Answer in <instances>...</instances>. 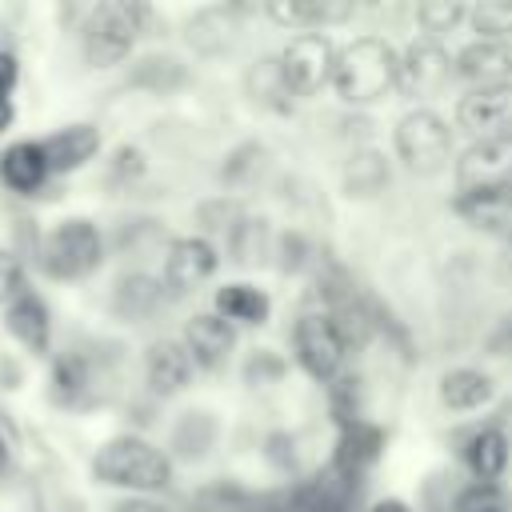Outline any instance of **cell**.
I'll use <instances>...</instances> for the list:
<instances>
[{"instance_id": "1", "label": "cell", "mask_w": 512, "mask_h": 512, "mask_svg": "<svg viewBox=\"0 0 512 512\" xmlns=\"http://www.w3.org/2000/svg\"><path fill=\"white\" fill-rule=\"evenodd\" d=\"M396 80H400V56L376 36H360L344 52H336L332 84L348 104L380 100Z\"/></svg>"}, {"instance_id": "2", "label": "cell", "mask_w": 512, "mask_h": 512, "mask_svg": "<svg viewBox=\"0 0 512 512\" xmlns=\"http://www.w3.org/2000/svg\"><path fill=\"white\" fill-rule=\"evenodd\" d=\"M96 480L116 484V488H136V492H156L172 480V464L160 448H152L148 440L136 436H116L108 440L96 460H92Z\"/></svg>"}, {"instance_id": "3", "label": "cell", "mask_w": 512, "mask_h": 512, "mask_svg": "<svg viewBox=\"0 0 512 512\" xmlns=\"http://www.w3.org/2000/svg\"><path fill=\"white\" fill-rule=\"evenodd\" d=\"M144 20H148V8L136 4V0H104V4H96V12L88 16V28H84L88 64H96V68L120 64L132 52Z\"/></svg>"}, {"instance_id": "4", "label": "cell", "mask_w": 512, "mask_h": 512, "mask_svg": "<svg viewBox=\"0 0 512 512\" xmlns=\"http://www.w3.org/2000/svg\"><path fill=\"white\" fill-rule=\"evenodd\" d=\"M40 264L56 280L88 276L100 264V232L92 220H60L40 248Z\"/></svg>"}, {"instance_id": "5", "label": "cell", "mask_w": 512, "mask_h": 512, "mask_svg": "<svg viewBox=\"0 0 512 512\" xmlns=\"http://www.w3.org/2000/svg\"><path fill=\"white\" fill-rule=\"evenodd\" d=\"M448 148H452L448 124L436 112H428V108H416V112H408L396 124V152H400V160L412 172H436V168H444Z\"/></svg>"}, {"instance_id": "6", "label": "cell", "mask_w": 512, "mask_h": 512, "mask_svg": "<svg viewBox=\"0 0 512 512\" xmlns=\"http://www.w3.org/2000/svg\"><path fill=\"white\" fill-rule=\"evenodd\" d=\"M332 68H336V48H332V40L320 36V32H304V36L288 40V48L280 52L284 84H288V92H296V96L320 92V88L332 80Z\"/></svg>"}, {"instance_id": "7", "label": "cell", "mask_w": 512, "mask_h": 512, "mask_svg": "<svg viewBox=\"0 0 512 512\" xmlns=\"http://www.w3.org/2000/svg\"><path fill=\"white\" fill-rule=\"evenodd\" d=\"M344 352H348V344H344V332L332 316L308 312L296 320V356L316 380H332L344 364Z\"/></svg>"}, {"instance_id": "8", "label": "cell", "mask_w": 512, "mask_h": 512, "mask_svg": "<svg viewBox=\"0 0 512 512\" xmlns=\"http://www.w3.org/2000/svg\"><path fill=\"white\" fill-rule=\"evenodd\" d=\"M460 196L512 188V140H476L456 164Z\"/></svg>"}, {"instance_id": "9", "label": "cell", "mask_w": 512, "mask_h": 512, "mask_svg": "<svg viewBox=\"0 0 512 512\" xmlns=\"http://www.w3.org/2000/svg\"><path fill=\"white\" fill-rule=\"evenodd\" d=\"M456 120L476 140H512V84L468 92L456 104Z\"/></svg>"}, {"instance_id": "10", "label": "cell", "mask_w": 512, "mask_h": 512, "mask_svg": "<svg viewBox=\"0 0 512 512\" xmlns=\"http://www.w3.org/2000/svg\"><path fill=\"white\" fill-rule=\"evenodd\" d=\"M216 272V248L200 236H184L168 248V260H164V284L172 292H192L196 284H204L208 276Z\"/></svg>"}, {"instance_id": "11", "label": "cell", "mask_w": 512, "mask_h": 512, "mask_svg": "<svg viewBox=\"0 0 512 512\" xmlns=\"http://www.w3.org/2000/svg\"><path fill=\"white\" fill-rule=\"evenodd\" d=\"M456 72L480 88H496L508 84L512 76V44L504 40H476L456 56Z\"/></svg>"}, {"instance_id": "12", "label": "cell", "mask_w": 512, "mask_h": 512, "mask_svg": "<svg viewBox=\"0 0 512 512\" xmlns=\"http://www.w3.org/2000/svg\"><path fill=\"white\" fill-rule=\"evenodd\" d=\"M44 160H48V172H72L80 164H88L100 148V132L92 124H68L60 132H52L44 144Z\"/></svg>"}, {"instance_id": "13", "label": "cell", "mask_w": 512, "mask_h": 512, "mask_svg": "<svg viewBox=\"0 0 512 512\" xmlns=\"http://www.w3.org/2000/svg\"><path fill=\"white\" fill-rule=\"evenodd\" d=\"M184 348L192 356V364H204V368H216L224 364L228 348H232V324L224 316H192L188 328H184Z\"/></svg>"}, {"instance_id": "14", "label": "cell", "mask_w": 512, "mask_h": 512, "mask_svg": "<svg viewBox=\"0 0 512 512\" xmlns=\"http://www.w3.org/2000/svg\"><path fill=\"white\" fill-rule=\"evenodd\" d=\"M0 180H4L12 192H36V188L48 180L44 148H40L36 140H24V144L4 148V156H0Z\"/></svg>"}, {"instance_id": "15", "label": "cell", "mask_w": 512, "mask_h": 512, "mask_svg": "<svg viewBox=\"0 0 512 512\" xmlns=\"http://www.w3.org/2000/svg\"><path fill=\"white\" fill-rule=\"evenodd\" d=\"M268 16L288 24V28H320V24H340L352 16L348 0H272Z\"/></svg>"}, {"instance_id": "16", "label": "cell", "mask_w": 512, "mask_h": 512, "mask_svg": "<svg viewBox=\"0 0 512 512\" xmlns=\"http://www.w3.org/2000/svg\"><path fill=\"white\" fill-rule=\"evenodd\" d=\"M188 376H192V356H188L184 344H172V340L152 344V352H148V384H152V392L172 396V392H180L188 384Z\"/></svg>"}, {"instance_id": "17", "label": "cell", "mask_w": 512, "mask_h": 512, "mask_svg": "<svg viewBox=\"0 0 512 512\" xmlns=\"http://www.w3.org/2000/svg\"><path fill=\"white\" fill-rule=\"evenodd\" d=\"M8 332L28 348V352H44L48 348V308L40 304V296L32 292H20L12 304H8Z\"/></svg>"}, {"instance_id": "18", "label": "cell", "mask_w": 512, "mask_h": 512, "mask_svg": "<svg viewBox=\"0 0 512 512\" xmlns=\"http://www.w3.org/2000/svg\"><path fill=\"white\" fill-rule=\"evenodd\" d=\"M456 212L488 232H512V188H496V192H480V196H460Z\"/></svg>"}, {"instance_id": "19", "label": "cell", "mask_w": 512, "mask_h": 512, "mask_svg": "<svg viewBox=\"0 0 512 512\" xmlns=\"http://www.w3.org/2000/svg\"><path fill=\"white\" fill-rule=\"evenodd\" d=\"M216 316L240 320V324H264L268 320V296L248 284H224L216 292Z\"/></svg>"}, {"instance_id": "20", "label": "cell", "mask_w": 512, "mask_h": 512, "mask_svg": "<svg viewBox=\"0 0 512 512\" xmlns=\"http://www.w3.org/2000/svg\"><path fill=\"white\" fill-rule=\"evenodd\" d=\"M440 396H444V404H448V408L468 412V408L488 404V396H492V380H488L484 372L456 368V372H448V376L440 380Z\"/></svg>"}, {"instance_id": "21", "label": "cell", "mask_w": 512, "mask_h": 512, "mask_svg": "<svg viewBox=\"0 0 512 512\" xmlns=\"http://www.w3.org/2000/svg\"><path fill=\"white\" fill-rule=\"evenodd\" d=\"M400 76L416 92H428V88H436L448 76V56L436 44H412L408 56H404V64H400Z\"/></svg>"}, {"instance_id": "22", "label": "cell", "mask_w": 512, "mask_h": 512, "mask_svg": "<svg viewBox=\"0 0 512 512\" xmlns=\"http://www.w3.org/2000/svg\"><path fill=\"white\" fill-rule=\"evenodd\" d=\"M464 460H468V468L480 480H496L508 468V440H504V432H496V428L476 432L468 440V448H464Z\"/></svg>"}, {"instance_id": "23", "label": "cell", "mask_w": 512, "mask_h": 512, "mask_svg": "<svg viewBox=\"0 0 512 512\" xmlns=\"http://www.w3.org/2000/svg\"><path fill=\"white\" fill-rule=\"evenodd\" d=\"M472 28L480 40H504L512 32V0H480L472 8Z\"/></svg>"}, {"instance_id": "24", "label": "cell", "mask_w": 512, "mask_h": 512, "mask_svg": "<svg viewBox=\"0 0 512 512\" xmlns=\"http://www.w3.org/2000/svg\"><path fill=\"white\" fill-rule=\"evenodd\" d=\"M384 180H388V168H384V160H380L376 152L352 156V164H348V172H344V184H348V192H356V196L376 192Z\"/></svg>"}, {"instance_id": "25", "label": "cell", "mask_w": 512, "mask_h": 512, "mask_svg": "<svg viewBox=\"0 0 512 512\" xmlns=\"http://www.w3.org/2000/svg\"><path fill=\"white\" fill-rule=\"evenodd\" d=\"M152 304H156V284H152L148 276H128V280L120 284V292H116V308L128 312V316H140V312H148Z\"/></svg>"}, {"instance_id": "26", "label": "cell", "mask_w": 512, "mask_h": 512, "mask_svg": "<svg viewBox=\"0 0 512 512\" xmlns=\"http://www.w3.org/2000/svg\"><path fill=\"white\" fill-rule=\"evenodd\" d=\"M416 16H420V24L428 28V32H448V28H456L460 24V16H464V4H448V0H440V4H420L416 8Z\"/></svg>"}, {"instance_id": "27", "label": "cell", "mask_w": 512, "mask_h": 512, "mask_svg": "<svg viewBox=\"0 0 512 512\" xmlns=\"http://www.w3.org/2000/svg\"><path fill=\"white\" fill-rule=\"evenodd\" d=\"M84 388V364L76 356L56 360V400H72Z\"/></svg>"}, {"instance_id": "28", "label": "cell", "mask_w": 512, "mask_h": 512, "mask_svg": "<svg viewBox=\"0 0 512 512\" xmlns=\"http://www.w3.org/2000/svg\"><path fill=\"white\" fill-rule=\"evenodd\" d=\"M20 288H24L20 260H16L12 252H4V248H0V304H4V300H16V296H20Z\"/></svg>"}, {"instance_id": "29", "label": "cell", "mask_w": 512, "mask_h": 512, "mask_svg": "<svg viewBox=\"0 0 512 512\" xmlns=\"http://www.w3.org/2000/svg\"><path fill=\"white\" fill-rule=\"evenodd\" d=\"M456 512H504V504L496 500V492H488V488H484V492H472V496H464Z\"/></svg>"}, {"instance_id": "30", "label": "cell", "mask_w": 512, "mask_h": 512, "mask_svg": "<svg viewBox=\"0 0 512 512\" xmlns=\"http://www.w3.org/2000/svg\"><path fill=\"white\" fill-rule=\"evenodd\" d=\"M16 76H20V68H16V56L0 52V100H8V92L16 88Z\"/></svg>"}, {"instance_id": "31", "label": "cell", "mask_w": 512, "mask_h": 512, "mask_svg": "<svg viewBox=\"0 0 512 512\" xmlns=\"http://www.w3.org/2000/svg\"><path fill=\"white\" fill-rule=\"evenodd\" d=\"M116 512H164V508H156V504H144V500H128V504H120Z\"/></svg>"}, {"instance_id": "32", "label": "cell", "mask_w": 512, "mask_h": 512, "mask_svg": "<svg viewBox=\"0 0 512 512\" xmlns=\"http://www.w3.org/2000/svg\"><path fill=\"white\" fill-rule=\"evenodd\" d=\"M372 512H412L404 500H380V504H372Z\"/></svg>"}, {"instance_id": "33", "label": "cell", "mask_w": 512, "mask_h": 512, "mask_svg": "<svg viewBox=\"0 0 512 512\" xmlns=\"http://www.w3.org/2000/svg\"><path fill=\"white\" fill-rule=\"evenodd\" d=\"M8 124H12V104H8V100H0V132H4Z\"/></svg>"}, {"instance_id": "34", "label": "cell", "mask_w": 512, "mask_h": 512, "mask_svg": "<svg viewBox=\"0 0 512 512\" xmlns=\"http://www.w3.org/2000/svg\"><path fill=\"white\" fill-rule=\"evenodd\" d=\"M4 468H8V444H4V436H0V476H4Z\"/></svg>"}, {"instance_id": "35", "label": "cell", "mask_w": 512, "mask_h": 512, "mask_svg": "<svg viewBox=\"0 0 512 512\" xmlns=\"http://www.w3.org/2000/svg\"><path fill=\"white\" fill-rule=\"evenodd\" d=\"M300 512H340V508H332V504H308V508H300Z\"/></svg>"}]
</instances>
